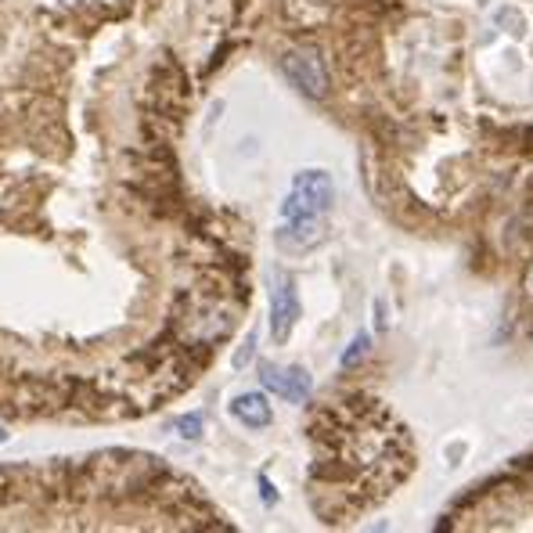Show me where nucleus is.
I'll use <instances>...</instances> for the list:
<instances>
[{"label": "nucleus", "mask_w": 533, "mask_h": 533, "mask_svg": "<svg viewBox=\"0 0 533 533\" xmlns=\"http://www.w3.org/2000/svg\"><path fill=\"white\" fill-rule=\"evenodd\" d=\"M368 350H371V335H357V339L350 343V350L343 353V368H346V371L357 368V364H361L364 357H368Z\"/></svg>", "instance_id": "obj_9"}, {"label": "nucleus", "mask_w": 533, "mask_h": 533, "mask_svg": "<svg viewBox=\"0 0 533 533\" xmlns=\"http://www.w3.org/2000/svg\"><path fill=\"white\" fill-rule=\"evenodd\" d=\"M281 73L289 76V83L296 91H303L307 98H325L328 94V65L317 55L314 47H296L281 58Z\"/></svg>", "instance_id": "obj_4"}, {"label": "nucleus", "mask_w": 533, "mask_h": 533, "mask_svg": "<svg viewBox=\"0 0 533 533\" xmlns=\"http://www.w3.org/2000/svg\"><path fill=\"white\" fill-rule=\"evenodd\" d=\"M231 415H235L245 429H267L271 418H274V411H271V404H267L263 393H242V397L231 400Z\"/></svg>", "instance_id": "obj_8"}, {"label": "nucleus", "mask_w": 533, "mask_h": 533, "mask_svg": "<svg viewBox=\"0 0 533 533\" xmlns=\"http://www.w3.org/2000/svg\"><path fill=\"white\" fill-rule=\"evenodd\" d=\"M173 429L184 436V440H199L202 436V415H184L173 422Z\"/></svg>", "instance_id": "obj_10"}, {"label": "nucleus", "mask_w": 533, "mask_h": 533, "mask_svg": "<svg viewBox=\"0 0 533 533\" xmlns=\"http://www.w3.org/2000/svg\"><path fill=\"white\" fill-rule=\"evenodd\" d=\"M260 382L271 389L274 397L289 400V404H307L314 379L307 375V368H278V364H260Z\"/></svg>", "instance_id": "obj_5"}, {"label": "nucleus", "mask_w": 533, "mask_h": 533, "mask_svg": "<svg viewBox=\"0 0 533 533\" xmlns=\"http://www.w3.org/2000/svg\"><path fill=\"white\" fill-rule=\"evenodd\" d=\"M335 202V184L325 170H303L296 173L292 191L281 202V217L296 220V217H325Z\"/></svg>", "instance_id": "obj_3"}, {"label": "nucleus", "mask_w": 533, "mask_h": 533, "mask_svg": "<svg viewBox=\"0 0 533 533\" xmlns=\"http://www.w3.org/2000/svg\"><path fill=\"white\" fill-rule=\"evenodd\" d=\"M4 440H8V433H4V429H0V443H4Z\"/></svg>", "instance_id": "obj_12"}, {"label": "nucleus", "mask_w": 533, "mask_h": 533, "mask_svg": "<svg viewBox=\"0 0 533 533\" xmlns=\"http://www.w3.org/2000/svg\"><path fill=\"white\" fill-rule=\"evenodd\" d=\"M217 519L181 476L148 454H94L0 469V530H213L224 526Z\"/></svg>", "instance_id": "obj_1"}, {"label": "nucleus", "mask_w": 533, "mask_h": 533, "mask_svg": "<svg viewBox=\"0 0 533 533\" xmlns=\"http://www.w3.org/2000/svg\"><path fill=\"white\" fill-rule=\"evenodd\" d=\"M335 418L343 429L332 436V454H321L317 465H332L335 476L350 472L364 490H375V497L393 490L411 472V440L375 400H361V407Z\"/></svg>", "instance_id": "obj_2"}, {"label": "nucleus", "mask_w": 533, "mask_h": 533, "mask_svg": "<svg viewBox=\"0 0 533 533\" xmlns=\"http://www.w3.org/2000/svg\"><path fill=\"white\" fill-rule=\"evenodd\" d=\"M530 289H533V271H530Z\"/></svg>", "instance_id": "obj_13"}, {"label": "nucleus", "mask_w": 533, "mask_h": 533, "mask_svg": "<svg viewBox=\"0 0 533 533\" xmlns=\"http://www.w3.org/2000/svg\"><path fill=\"white\" fill-rule=\"evenodd\" d=\"M253 346H256V335H249L245 346L238 350V357H235V368H245V361H253Z\"/></svg>", "instance_id": "obj_11"}, {"label": "nucleus", "mask_w": 533, "mask_h": 533, "mask_svg": "<svg viewBox=\"0 0 533 533\" xmlns=\"http://www.w3.org/2000/svg\"><path fill=\"white\" fill-rule=\"evenodd\" d=\"M325 242V217H296L278 231V245L289 253H307Z\"/></svg>", "instance_id": "obj_7"}, {"label": "nucleus", "mask_w": 533, "mask_h": 533, "mask_svg": "<svg viewBox=\"0 0 533 533\" xmlns=\"http://www.w3.org/2000/svg\"><path fill=\"white\" fill-rule=\"evenodd\" d=\"M296 317H299L296 285H292V278L281 274L278 285H274V296H271V335L278 346L289 343L292 328H296Z\"/></svg>", "instance_id": "obj_6"}]
</instances>
